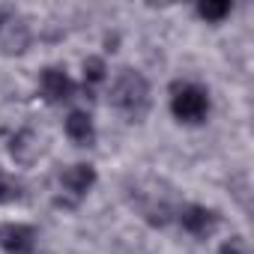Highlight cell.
Here are the masks:
<instances>
[{"label": "cell", "mask_w": 254, "mask_h": 254, "mask_svg": "<svg viewBox=\"0 0 254 254\" xmlns=\"http://www.w3.org/2000/svg\"><path fill=\"white\" fill-rule=\"evenodd\" d=\"M197 15L206 21H221L224 15H230V3L227 0H206V3L197 6Z\"/></svg>", "instance_id": "30bf717a"}, {"label": "cell", "mask_w": 254, "mask_h": 254, "mask_svg": "<svg viewBox=\"0 0 254 254\" xmlns=\"http://www.w3.org/2000/svg\"><path fill=\"white\" fill-rule=\"evenodd\" d=\"M66 135L78 147H90L96 141V126H93V120H90L87 111H72L66 117Z\"/></svg>", "instance_id": "ba28073f"}, {"label": "cell", "mask_w": 254, "mask_h": 254, "mask_svg": "<svg viewBox=\"0 0 254 254\" xmlns=\"http://www.w3.org/2000/svg\"><path fill=\"white\" fill-rule=\"evenodd\" d=\"M0 45H3L9 54H12V51H24V45H27V30H24V24L3 18V21H0Z\"/></svg>", "instance_id": "9c48e42d"}, {"label": "cell", "mask_w": 254, "mask_h": 254, "mask_svg": "<svg viewBox=\"0 0 254 254\" xmlns=\"http://www.w3.org/2000/svg\"><path fill=\"white\" fill-rule=\"evenodd\" d=\"M9 153H12V159H15L18 165H33V162L39 159V153H42V144H39L36 132L21 129V132L12 135V141H9Z\"/></svg>", "instance_id": "52a82bcc"}, {"label": "cell", "mask_w": 254, "mask_h": 254, "mask_svg": "<svg viewBox=\"0 0 254 254\" xmlns=\"http://www.w3.org/2000/svg\"><path fill=\"white\" fill-rule=\"evenodd\" d=\"M60 186H63L66 194H72V197H84V194L96 186V168L87 165V162L69 165V168L60 174Z\"/></svg>", "instance_id": "8992f818"}, {"label": "cell", "mask_w": 254, "mask_h": 254, "mask_svg": "<svg viewBox=\"0 0 254 254\" xmlns=\"http://www.w3.org/2000/svg\"><path fill=\"white\" fill-rule=\"evenodd\" d=\"M84 81H87V84H99V81H105V60H102V57H90V60H84Z\"/></svg>", "instance_id": "8fae6325"}, {"label": "cell", "mask_w": 254, "mask_h": 254, "mask_svg": "<svg viewBox=\"0 0 254 254\" xmlns=\"http://www.w3.org/2000/svg\"><path fill=\"white\" fill-rule=\"evenodd\" d=\"M171 111L180 123L197 126L209 117V93L200 84H177L171 93Z\"/></svg>", "instance_id": "7a4b0ae2"}, {"label": "cell", "mask_w": 254, "mask_h": 254, "mask_svg": "<svg viewBox=\"0 0 254 254\" xmlns=\"http://www.w3.org/2000/svg\"><path fill=\"white\" fill-rule=\"evenodd\" d=\"M0 248L6 254H33L36 248V230L30 224H3L0 227Z\"/></svg>", "instance_id": "277c9868"}, {"label": "cell", "mask_w": 254, "mask_h": 254, "mask_svg": "<svg viewBox=\"0 0 254 254\" xmlns=\"http://www.w3.org/2000/svg\"><path fill=\"white\" fill-rule=\"evenodd\" d=\"M21 197V189L15 180H9L6 174H0V203H12Z\"/></svg>", "instance_id": "7c38bea8"}, {"label": "cell", "mask_w": 254, "mask_h": 254, "mask_svg": "<svg viewBox=\"0 0 254 254\" xmlns=\"http://www.w3.org/2000/svg\"><path fill=\"white\" fill-rule=\"evenodd\" d=\"M180 224H183L186 233H191L197 239H206L218 227V212L209 209V206H200V203H189V206L180 209Z\"/></svg>", "instance_id": "3957f363"}, {"label": "cell", "mask_w": 254, "mask_h": 254, "mask_svg": "<svg viewBox=\"0 0 254 254\" xmlns=\"http://www.w3.org/2000/svg\"><path fill=\"white\" fill-rule=\"evenodd\" d=\"M218 254H251V251H248V242H245L242 236H233V239H227V242L218 248Z\"/></svg>", "instance_id": "4fadbf2b"}, {"label": "cell", "mask_w": 254, "mask_h": 254, "mask_svg": "<svg viewBox=\"0 0 254 254\" xmlns=\"http://www.w3.org/2000/svg\"><path fill=\"white\" fill-rule=\"evenodd\" d=\"M42 96L48 99V102H69L72 96H75V81L69 78V72L66 69H60V66H48L45 72H42Z\"/></svg>", "instance_id": "5b68a950"}, {"label": "cell", "mask_w": 254, "mask_h": 254, "mask_svg": "<svg viewBox=\"0 0 254 254\" xmlns=\"http://www.w3.org/2000/svg\"><path fill=\"white\" fill-rule=\"evenodd\" d=\"M111 105L129 117H141L150 105V84L141 72L123 69L111 84Z\"/></svg>", "instance_id": "6da1fadb"}]
</instances>
